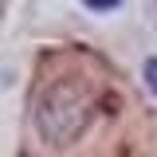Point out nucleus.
<instances>
[{
    "label": "nucleus",
    "mask_w": 157,
    "mask_h": 157,
    "mask_svg": "<svg viewBox=\"0 0 157 157\" xmlns=\"http://www.w3.org/2000/svg\"><path fill=\"white\" fill-rule=\"evenodd\" d=\"M149 16H153V20H157V0H149Z\"/></svg>",
    "instance_id": "nucleus-4"
},
{
    "label": "nucleus",
    "mask_w": 157,
    "mask_h": 157,
    "mask_svg": "<svg viewBox=\"0 0 157 157\" xmlns=\"http://www.w3.org/2000/svg\"><path fill=\"white\" fill-rule=\"evenodd\" d=\"M36 126L51 145L75 141L90 126V98L75 82H51L36 102Z\"/></svg>",
    "instance_id": "nucleus-1"
},
{
    "label": "nucleus",
    "mask_w": 157,
    "mask_h": 157,
    "mask_svg": "<svg viewBox=\"0 0 157 157\" xmlns=\"http://www.w3.org/2000/svg\"><path fill=\"white\" fill-rule=\"evenodd\" d=\"M86 8H94V12H110V8H118L122 0H82Z\"/></svg>",
    "instance_id": "nucleus-2"
},
{
    "label": "nucleus",
    "mask_w": 157,
    "mask_h": 157,
    "mask_svg": "<svg viewBox=\"0 0 157 157\" xmlns=\"http://www.w3.org/2000/svg\"><path fill=\"white\" fill-rule=\"evenodd\" d=\"M145 78H149V86L157 90V59H145Z\"/></svg>",
    "instance_id": "nucleus-3"
}]
</instances>
